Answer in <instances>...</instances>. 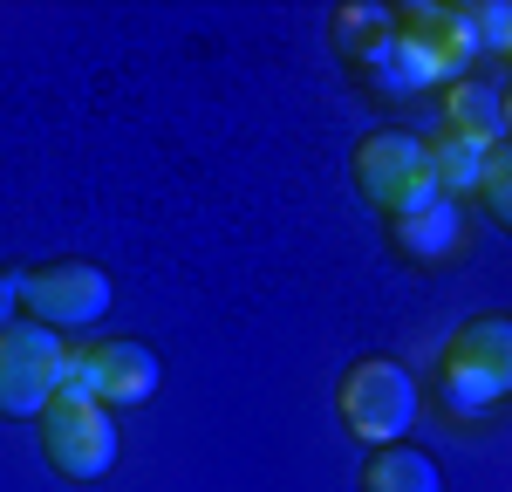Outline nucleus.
<instances>
[{
    "label": "nucleus",
    "mask_w": 512,
    "mask_h": 492,
    "mask_svg": "<svg viewBox=\"0 0 512 492\" xmlns=\"http://www.w3.org/2000/svg\"><path fill=\"white\" fill-rule=\"evenodd\" d=\"M444 130L472 137V144H506V110H499V89L492 82H444Z\"/></svg>",
    "instance_id": "nucleus-10"
},
{
    "label": "nucleus",
    "mask_w": 512,
    "mask_h": 492,
    "mask_svg": "<svg viewBox=\"0 0 512 492\" xmlns=\"http://www.w3.org/2000/svg\"><path fill=\"white\" fill-rule=\"evenodd\" d=\"M349 185L362 192V205H376L383 219L431 205L437 185H431V164H424V130H403V123L369 130L349 151Z\"/></svg>",
    "instance_id": "nucleus-4"
},
{
    "label": "nucleus",
    "mask_w": 512,
    "mask_h": 492,
    "mask_svg": "<svg viewBox=\"0 0 512 492\" xmlns=\"http://www.w3.org/2000/svg\"><path fill=\"white\" fill-rule=\"evenodd\" d=\"M164 383V363L151 342H137V335H103V342H82L69 349V363H62V390H82V397H96L103 410H137L151 404Z\"/></svg>",
    "instance_id": "nucleus-5"
},
{
    "label": "nucleus",
    "mask_w": 512,
    "mask_h": 492,
    "mask_svg": "<svg viewBox=\"0 0 512 492\" xmlns=\"http://www.w3.org/2000/svg\"><path fill=\"white\" fill-rule=\"evenodd\" d=\"M328 41H335L342 69L355 76V69L390 41V7H383V0H342V7H328Z\"/></svg>",
    "instance_id": "nucleus-11"
},
{
    "label": "nucleus",
    "mask_w": 512,
    "mask_h": 492,
    "mask_svg": "<svg viewBox=\"0 0 512 492\" xmlns=\"http://www.w3.org/2000/svg\"><path fill=\"white\" fill-rule=\"evenodd\" d=\"M117 287L96 260H41V267H21V322H41L55 335H76V328H96L110 315Z\"/></svg>",
    "instance_id": "nucleus-6"
},
{
    "label": "nucleus",
    "mask_w": 512,
    "mask_h": 492,
    "mask_svg": "<svg viewBox=\"0 0 512 492\" xmlns=\"http://www.w3.org/2000/svg\"><path fill=\"white\" fill-rule=\"evenodd\" d=\"M431 390L451 417H485L512 397V322L506 315H472L444 342L431 369Z\"/></svg>",
    "instance_id": "nucleus-1"
},
{
    "label": "nucleus",
    "mask_w": 512,
    "mask_h": 492,
    "mask_svg": "<svg viewBox=\"0 0 512 492\" xmlns=\"http://www.w3.org/2000/svg\"><path fill=\"white\" fill-rule=\"evenodd\" d=\"M390 246H396V260H410V267H444V260H458V253H465V205L431 199V205H417V212H396Z\"/></svg>",
    "instance_id": "nucleus-8"
},
{
    "label": "nucleus",
    "mask_w": 512,
    "mask_h": 492,
    "mask_svg": "<svg viewBox=\"0 0 512 492\" xmlns=\"http://www.w3.org/2000/svg\"><path fill=\"white\" fill-rule=\"evenodd\" d=\"M35 438H41V458H48V472L55 479H69V486H96V479H110V465H117V410H103L96 397H82V390H55L48 410L35 417Z\"/></svg>",
    "instance_id": "nucleus-3"
},
{
    "label": "nucleus",
    "mask_w": 512,
    "mask_h": 492,
    "mask_svg": "<svg viewBox=\"0 0 512 492\" xmlns=\"http://www.w3.org/2000/svg\"><path fill=\"white\" fill-rule=\"evenodd\" d=\"M465 21H472V35H478V55H506L512 48V14L499 0H465Z\"/></svg>",
    "instance_id": "nucleus-14"
},
{
    "label": "nucleus",
    "mask_w": 512,
    "mask_h": 492,
    "mask_svg": "<svg viewBox=\"0 0 512 492\" xmlns=\"http://www.w3.org/2000/svg\"><path fill=\"white\" fill-rule=\"evenodd\" d=\"M424 164H431V185L437 199H458L478 185V164H485V144L472 137H458V130H424Z\"/></svg>",
    "instance_id": "nucleus-12"
},
{
    "label": "nucleus",
    "mask_w": 512,
    "mask_h": 492,
    "mask_svg": "<svg viewBox=\"0 0 512 492\" xmlns=\"http://www.w3.org/2000/svg\"><path fill=\"white\" fill-rule=\"evenodd\" d=\"M355 492H444V472L424 445H376L355 472Z\"/></svg>",
    "instance_id": "nucleus-9"
},
{
    "label": "nucleus",
    "mask_w": 512,
    "mask_h": 492,
    "mask_svg": "<svg viewBox=\"0 0 512 492\" xmlns=\"http://www.w3.org/2000/svg\"><path fill=\"white\" fill-rule=\"evenodd\" d=\"M417 404H424V390H417V376L383 356V349H369V356H355L342 369V383H335V417H342V431H349L355 445H403L410 438V424H417Z\"/></svg>",
    "instance_id": "nucleus-2"
},
{
    "label": "nucleus",
    "mask_w": 512,
    "mask_h": 492,
    "mask_svg": "<svg viewBox=\"0 0 512 492\" xmlns=\"http://www.w3.org/2000/svg\"><path fill=\"white\" fill-rule=\"evenodd\" d=\"M21 322V267H0V328Z\"/></svg>",
    "instance_id": "nucleus-15"
},
{
    "label": "nucleus",
    "mask_w": 512,
    "mask_h": 492,
    "mask_svg": "<svg viewBox=\"0 0 512 492\" xmlns=\"http://www.w3.org/2000/svg\"><path fill=\"white\" fill-rule=\"evenodd\" d=\"M69 342L41 322H7L0 328V417L7 424H35L48 397L62 390Z\"/></svg>",
    "instance_id": "nucleus-7"
},
{
    "label": "nucleus",
    "mask_w": 512,
    "mask_h": 492,
    "mask_svg": "<svg viewBox=\"0 0 512 492\" xmlns=\"http://www.w3.org/2000/svg\"><path fill=\"white\" fill-rule=\"evenodd\" d=\"M472 192H478V205H485V219H492V226H512V151H506V144H492V151H485Z\"/></svg>",
    "instance_id": "nucleus-13"
}]
</instances>
